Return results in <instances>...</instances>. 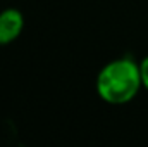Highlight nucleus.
Wrapping results in <instances>:
<instances>
[{"instance_id": "obj_1", "label": "nucleus", "mask_w": 148, "mask_h": 147, "mask_svg": "<svg viewBox=\"0 0 148 147\" xmlns=\"http://www.w3.org/2000/svg\"><path fill=\"white\" fill-rule=\"evenodd\" d=\"M95 88L98 97L112 106L131 102L143 88L140 62L131 57H119L107 62L97 74Z\"/></svg>"}, {"instance_id": "obj_3", "label": "nucleus", "mask_w": 148, "mask_h": 147, "mask_svg": "<svg viewBox=\"0 0 148 147\" xmlns=\"http://www.w3.org/2000/svg\"><path fill=\"white\" fill-rule=\"evenodd\" d=\"M140 71H141V83H143V88L148 92V55L140 61Z\"/></svg>"}, {"instance_id": "obj_2", "label": "nucleus", "mask_w": 148, "mask_h": 147, "mask_svg": "<svg viewBox=\"0 0 148 147\" xmlns=\"http://www.w3.org/2000/svg\"><path fill=\"white\" fill-rule=\"evenodd\" d=\"M24 30V16L19 9L9 7L0 12V45H9L21 37Z\"/></svg>"}]
</instances>
